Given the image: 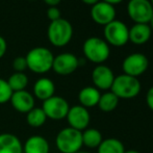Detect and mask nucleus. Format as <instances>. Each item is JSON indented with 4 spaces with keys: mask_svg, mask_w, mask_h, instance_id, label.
<instances>
[{
    "mask_svg": "<svg viewBox=\"0 0 153 153\" xmlns=\"http://www.w3.org/2000/svg\"><path fill=\"white\" fill-rule=\"evenodd\" d=\"M25 59L28 70L36 74H45L52 70L54 55L46 47H34L27 52Z\"/></svg>",
    "mask_w": 153,
    "mask_h": 153,
    "instance_id": "obj_1",
    "label": "nucleus"
},
{
    "mask_svg": "<svg viewBox=\"0 0 153 153\" xmlns=\"http://www.w3.org/2000/svg\"><path fill=\"white\" fill-rule=\"evenodd\" d=\"M82 52L88 61L96 65H102L108 59L111 55V49L104 39L91 36L88 38L83 43Z\"/></svg>",
    "mask_w": 153,
    "mask_h": 153,
    "instance_id": "obj_2",
    "label": "nucleus"
},
{
    "mask_svg": "<svg viewBox=\"0 0 153 153\" xmlns=\"http://www.w3.org/2000/svg\"><path fill=\"white\" fill-rule=\"evenodd\" d=\"M73 36L72 24L66 19H59L49 24L47 28V39L54 47H65L71 42Z\"/></svg>",
    "mask_w": 153,
    "mask_h": 153,
    "instance_id": "obj_3",
    "label": "nucleus"
},
{
    "mask_svg": "<svg viewBox=\"0 0 153 153\" xmlns=\"http://www.w3.org/2000/svg\"><path fill=\"white\" fill-rule=\"evenodd\" d=\"M55 146L61 153H76L82 147L81 131L71 127L62 128L55 137Z\"/></svg>",
    "mask_w": 153,
    "mask_h": 153,
    "instance_id": "obj_4",
    "label": "nucleus"
},
{
    "mask_svg": "<svg viewBox=\"0 0 153 153\" xmlns=\"http://www.w3.org/2000/svg\"><path fill=\"white\" fill-rule=\"evenodd\" d=\"M141 90L142 85L139 78L126 74L116 76L111 88V92L119 99H132L140 94Z\"/></svg>",
    "mask_w": 153,
    "mask_h": 153,
    "instance_id": "obj_5",
    "label": "nucleus"
},
{
    "mask_svg": "<svg viewBox=\"0 0 153 153\" xmlns=\"http://www.w3.org/2000/svg\"><path fill=\"white\" fill-rule=\"evenodd\" d=\"M103 36L104 41L108 45L122 47L129 42V28L122 21L114 20L104 26Z\"/></svg>",
    "mask_w": 153,
    "mask_h": 153,
    "instance_id": "obj_6",
    "label": "nucleus"
},
{
    "mask_svg": "<svg viewBox=\"0 0 153 153\" xmlns=\"http://www.w3.org/2000/svg\"><path fill=\"white\" fill-rule=\"evenodd\" d=\"M127 15L134 24H148L153 15L150 0H129Z\"/></svg>",
    "mask_w": 153,
    "mask_h": 153,
    "instance_id": "obj_7",
    "label": "nucleus"
},
{
    "mask_svg": "<svg viewBox=\"0 0 153 153\" xmlns=\"http://www.w3.org/2000/svg\"><path fill=\"white\" fill-rule=\"evenodd\" d=\"M42 109L44 111L47 119L61 121L62 119H66L67 114L70 109V105L65 98L54 95L47 100L43 101Z\"/></svg>",
    "mask_w": 153,
    "mask_h": 153,
    "instance_id": "obj_8",
    "label": "nucleus"
},
{
    "mask_svg": "<svg viewBox=\"0 0 153 153\" xmlns=\"http://www.w3.org/2000/svg\"><path fill=\"white\" fill-rule=\"evenodd\" d=\"M149 67V61L145 54L140 52L131 53L127 55L122 62L123 74L129 75L137 78L147 71Z\"/></svg>",
    "mask_w": 153,
    "mask_h": 153,
    "instance_id": "obj_9",
    "label": "nucleus"
},
{
    "mask_svg": "<svg viewBox=\"0 0 153 153\" xmlns=\"http://www.w3.org/2000/svg\"><path fill=\"white\" fill-rule=\"evenodd\" d=\"M79 67V59L75 54L70 52H62L54 56L52 70L57 75L67 76L74 73Z\"/></svg>",
    "mask_w": 153,
    "mask_h": 153,
    "instance_id": "obj_10",
    "label": "nucleus"
},
{
    "mask_svg": "<svg viewBox=\"0 0 153 153\" xmlns=\"http://www.w3.org/2000/svg\"><path fill=\"white\" fill-rule=\"evenodd\" d=\"M66 119L69 127L79 131H83L85 129L89 128L90 122H91V115L88 108L78 104L70 106Z\"/></svg>",
    "mask_w": 153,
    "mask_h": 153,
    "instance_id": "obj_11",
    "label": "nucleus"
},
{
    "mask_svg": "<svg viewBox=\"0 0 153 153\" xmlns=\"http://www.w3.org/2000/svg\"><path fill=\"white\" fill-rule=\"evenodd\" d=\"M116 15H117V12H116L115 6L101 1V0L94 4L91 8L92 20L96 24L101 25V26H105L116 20Z\"/></svg>",
    "mask_w": 153,
    "mask_h": 153,
    "instance_id": "obj_12",
    "label": "nucleus"
},
{
    "mask_svg": "<svg viewBox=\"0 0 153 153\" xmlns=\"http://www.w3.org/2000/svg\"><path fill=\"white\" fill-rule=\"evenodd\" d=\"M115 74L109 67L105 65H97L92 71V81L93 85L99 91H107L111 90L113 85Z\"/></svg>",
    "mask_w": 153,
    "mask_h": 153,
    "instance_id": "obj_13",
    "label": "nucleus"
},
{
    "mask_svg": "<svg viewBox=\"0 0 153 153\" xmlns=\"http://www.w3.org/2000/svg\"><path fill=\"white\" fill-rule=\"evenodd\" d=\"M10 102L15 111L20 114H27L33 107H36L34 106L36 100H34L33 95L26 90L13 92Z\"/></svg>",
    "mask_w": 153,
    "mask_h": 153,
    "instance_id": "obj_14",
    "label": "nucleus"
},
{
    "mask_svg": "<svg viewBox=\"0 0 153 153\" xmlns=\"http://www.w3.org/2000/svg\"><path fill=\"white\" fill-rule=\"evenodd\" d=\"M33 97L41 101H45L50 97L54 96L55 85L48 77H41L34 82L33 88Z\"/></svg>",
    "mask_w": 153,
    "mask_h": 153,
    "instance_id": "obj_15",
    "label": "nucleus"
},
{
    "mask_svg": "<svg viewBox=\"0 0 153 153\" xmlns=\"http://www.w3.org/2000/svg\"><path fill=\"white\" fill-rule=\"evenodd\" d=\"M0 153H23L22 142L13 133H0Z\"/></svg>",
    "mask_w": 153,
    "mask_h": 153,
    "instance_id": "obj_16",
    "label": "nucleus"
},
{
    "mask_svg": "<svg viewBox=\"0 0 153 153\" xmlns=\"http://www.w3.org/2000/svg\"><path fill=\"white\" fill-rule=\"evenodd\" d=\"M49 142L42 135L34 134L29 137L23 144V153H49Z\"/></svg>",
    "mask_w": 153,
    "mask_h": 153,
    "instance_id": "obj_17",
    "label": "nucleus"
},
{
    "mask_svg": "<svg viewBox=\"0 0 153 153\" xmlns=\"http://www.w3.org/2000/svg\"><path fill=\"white\" fill-rule=\"evenodd\" d=\"M152 30L148 24H134L129 28V41L134 45H144L150 40Z\"/></svg>",
    "mask_w": 153,
    "mask_h": 153,
    "instance_id": "obj_18",
    "label": "nucleus"
},
{
    "mask_svg": "<svg viewBox=\"0 0 153 153\" xmlns=\"http://www.w3.org/2000/svg\"><path fill=\"white\" fill-rule=\"evenodd\" d=\"M101 93L95 87H85L78 93V101L79 105L91 108V107L97 106L100 99Z\"/></svg>",
    "mask_w": 153,
    "mask_h": 153,
    "instance_id": "obj_19",
    "label": "nucleus"
},
{
    "mask_svg": "<svg viewBox=\"0 0 153 153\" xmlns=\"http://www.w3.org/2000/svg\"><path fill=\"white\" fill-rule=\"evenodd\" d=\"M82 135V145L90 149L98 148V146L103 141L102 133L96 128H87L81 131Z\"/></svg>",
    "mask_w": 153,
    "mask_h": 153,
    "instance_id": "obj_20",
    "label": "nucleus"
},
{
    "mask_svg": "<svg viewBox=\"0 0 153 153\" xmlns=\"http://www.w3.org/2000/svg\"><path fill=\"white\" fill-rule=\"evenodd\" d=\"M125 147L120 140L108 137L101 142L97 148V153H124Z\"/></svg>",
    "mask_w": 153,
    "mask_h": 153,
    "instance_id": "obj_21",
    "label": "nucleus"
},
{
    "mask_svg": "<svg viewBox=\"0 0 153 153\" xmlns=\"http://www.w3.org/2000/svg\"><path fill=\"white\" fill-rule=\"evenodd\" d=\"M118 104H119V98L113 92L107 91L104 94H101L97 106L103 113H111L117 108Z\"/></svg>",
    "mask_w": 153,
    "mask_h": 153,
    "instance_id": "obj_22",
    "label": "nucleus"
},
{
    "mask_svg": "<svg viewBox=\"0 0 153 153\" xmlns=\"http://www.w3.org/2000/svg\"><path fill=\"white\" fill-rule=\"evenodd\" d=\"M47 117L42 107H33L26 114V122L32 128H40L46 123Z\"/></svg>",
    "mask_w": 153,
    "mask_h": 153,
    "instance_id": "obj_23",
    "label": "nucleus"
},
{
    "mask_svg": "<svg viewBox=\"0 0 153 153\" xmlns=\"http://www.w3.org/2000/svg\"><path fill=\"white\" fill-rule=\"evenodd\" d=\"M7 83L13 92L23 91L28 85V76L24 72H15L8 77Z\"/></svg>",
    "mask_w": 153,
    "mask_h": 153,
    "instance_id": "obj_24",
    "label": "nucleus"
},
{
    "mask_svg": "<svg viewBox=\"0 0 153 153\" xmlns=\"http://www.w3.org/2000/svg\"><path fill=\"white\" fill-rule=\"evenodd\" d=\"M12 95L13 91L8 85L7 81L3 78H0V104L10 102Z\"/></svg>",
    "mask_w": 153,
    "mask_h": 153,
    "instance_id": "obj_25",
    "label": "nucleus"
},
{
    "mask_svg": "<svg viewBox=\"0 0 153 153\" xmlns=\"http://www.w3.org/2000/svg\"><path fill=\"white\" fill-rule=\"evenodd\" d=\"M13 68L15 72H24L27 69V64L25 56H18L13 62Z\"/></svg>",
    "mask_w": 153,
    "mask_h": 153,
    "instance_id": "obj_26",
    "label": "nucleus"
},
{
    "mask_svg": "<svg viewBox=\"0 0 153 153\" xmlns=\"http://www.w3.org/2000/svg\"><path fill=\"white\" fill-rule=\"evenodd\" d=\"M47 18H48L51 22L61 19L62 17H61V10H59V8L56 7V6L48 7V10H47Z\"/></svg>",
    "mask_w": 153,
    "mask_h": 153,
    "instance_id": "obj_27",
    "label": "nucleus"
},
{
    "mask_svg": "<svg viewBox=\"0 0 153 153\" xmlns=\"http://www.w3.org/2000/svg\"><path fill=\"white\" fill-rule=\"evenodd\" d=\"M146 103H147L148 107L153 111V85L147 92V95H146Z\"/></svg>",
    "mask_w": 153,
    "mask_h": 153,
    "instance_id": "obj_28",
    "label": "nucleus"
},
{
    "mask_svg": "<svg viewBox=\"0 0 153 153\" xmlns=\"http://www.w3.org/2000/svg\"><path fill=\"white\" fill-rule=\"evenodd\" d=\"M7 50V43H6L5 39L3 36H0V59L4 56V54L6 53Z\"/></svg>",
    "mask_w": 153,
    "mask_h": 153,
    "instance_id": "obj_29",
    "label": "nucleus"
},
{
    "mask_svg": "<svg viewBox=\"0 0 153 153\" xmlns=\"http://www.w3.org/2000/svg\"><path fill=\"white\" fill-rule=\"evenodd\" d=\"M62 0H44V2L49 5V7H53V6H57L61 3Z\"/></svg>",
    "mask_w": 153,
    "mask_h": 153,
    "instance_id": "obj_30",
    "label": "nucleus"
},
{
    "mask_svg": "<svg viewBox=\"0 0 153 153\" xmlns=\"http://www.w3.org/2000/svg\"><path fill=\"white\" fill-rule=\"evenodd\" d=\"M101 1H103V2H106V3L111 4V5H114V6H115L116 4H119V3H121V2L123 1V0H101Z\"/></svg>",
    "mask_w": 153,
    "mask_h": 153,
    "instance_id": "obj_31",
    "label": "nucleus"
},
{
    "mask_svg": "<svg viewBox=\"0 0 153 153\" xmlns=\"http://www.w3.org/2000/svg\"><path fill=\"white\" fill-rule=\"evenodd\" d=\"M85 4H88V5H91L93 6L94 4H96L97 2H99L100 0H81Z\"/></svg>",
    "mask_w": 153,
    "mask_h": 153,
    "instance_id": "obj_32",
    "label": "nucleus"
},
{
    "mask_svg": "<svg viewBox=\"0 0 153 153\" xmlns=\"http://www.w3.org/2000/svg\"><path fill=\"white\" fill-rule=\"evenodd\" d=\"M148 25H149V26H150V28H151V30L153 31V15H152L151 19H150L149 23H148Z\"/></svg>",
    "mask_w": 153,
    "mask_h": 153,
    "instance_id": "obj_33",
    "label": "nucleus"
},
{
    "mask_svg": "<svg viewBox=\"0 0 153 153\" xmlns=\"http://www.w3.org/2000/svg\"><path fill=\"white\" fill-rule=\"evenodd\" d=\"M124 153H141V152H139L137 150H134V149H130V150H125Z\"/></svg>",
    "mask_w": 153,
    "mask_h": 153,
    "instance_id": "obj_34",
    "label": "nucleus"
},
{
    "mask_svg": "<svg viewBox=\"0 0 153 153\" xmlns=\"http://www.w3.org/2000/svg\"><path fill=\"white\" fill-rule=\"evenodd\" d=\"M76 153H91V152H87V151H78V152H76Z\"/></svg>",
    "mask_w": 153,
    "mask_h": 153,
    "instance_id": "obj_35",
    "label": "nucleus"
},
{
    "mask_svg": "<svg viewBox=\"0 0 153 153\" xmlns=\"http://www.w3.org/2000/svg\"><path fill=\"white\" fill-rule=\"evenodd\" d=\"M150 2H151V4H152V7H153V0H150Z\"/></svg>",
    "mask_w": 153,
    "mask_h": 153,
    "instance_id": "obj_36",
    "label": "nucleus"
},
{
    "mask_svg": "<svg viewBox=\"0 0 153 153\" xmlns=\"http://www.w3.org/2000/svg\"><path fill=\"white\" fill-rule=\"evenodd\" d=\"M29 1H38V0H29Z\"/></svg>",
    "mask_w": 153,
    "mask_h": 153,
    "instance_id": "obj_37",
    "label": "nucleus"
}]
</instances>
